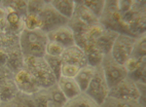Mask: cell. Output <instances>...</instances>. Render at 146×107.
Segmentation results:
<instances>
[{"instance_id": "1", "label": "cell", "mask_w": 146, "mask_h": 107, "mask_svg": "<svg viewBox=\"0 0 146 107\" xmlns=\"http://www.w3.org/2000/svg\"><path fill=\"white\" fill-rule=\"evenodd\" d=\"M49 39L42 29H23L20 34V46L23 56L42 58L46 54V46Z\"/></svg>"}, {"instance_id": "2", "label": "cell", "mask_w": 146, "mask_h": 107, "mask_svg": "<svg viewBox=\"0 0 146 107\" xmlns=\"http://www.w3.org/2000/svg\"><path fill=\"white\" fill-rule=\"evenodd\" d=\"M100 23L105 28L116 31L119 34L133 36L128 23L125 21L123 15L118 9V0H105L103 12L100 17Z\"/></svg>"}, {"instance_id": "3", "label": "cell", "mask_w": 146, "mask_h": 107, "mask_svg": "<svg viewBox=\"0 0 146 107\" xmlns=\"http://www.w3.org/2000/svg\"><path fill=\"white\" fill-rule=\"evenodd\" d=\"M23 67L32 75L41 89H47L55 85L58 81L44 56L42 58L25 56Z\"/></svg>"}, {"instance_id": "4", "label": "cell", "mask_w": 146, "mask_h": 107, "mask_svg": "<svg viewBox=\"0 0 146 107\" xmlns=\"http://www.w3.org/2000/svg\"><path fill=\"white\" fill-rule=\"evenodd\" d=\"M145 1L133 2V8L129 12L122 14L124 20L128 23L129 30L135 37L146 32V11Z\"/></svg>"}, {"instance_id": "5", "label": "cell", "mask_w": 146, "mask_h": 107, "mask_svg": "<svg viewBox=\"0 0 146 107\" xmlns=\"http://www.w3.org/2000/svg\"><path fill=\"white\" fill-rule=\"evenodd\" d=\"M100 66L110 89L128 76V72L125 66L119 63L110 53L105 54L103 56Z\"/></svg>"}, {"instance_id": "6", "label": "cell", "mask_w": 146, "mask_h": 107, "mask_svg": "<svg viewBox=\"0 0 146 107\" xmlns=\"http://www.w3.org/2000/svg\"><path fill=\"white\" fill-rule=\"evenodd\" d=\"M109 91L110 88L103 74L102 68L100 65L96 66L95 75L85 92L100 105L102 101L109 96Z\"/></svg>"}, {"instance_id": "7", "label": "cell", "mask_w": 146, "mask_h": 107, "mask_svg": "<svg viewBox=\"0 0 146 107\" xmlns=\"http://www.w3.org/2000/svg\"><path fill=\"white\" fill-rule=\"evenodd\" d=\"M135 38L136 37L131 35L119 34L115 39L110 54L119 63L124 64L127 59L131 56Z\"/></svg>"}, {"instance_id": "8", "label": "cell", "mask_w": 146, "mask_h": 107, "mask_svg": "<svg viewBox=\"0 0 146 107\" xmlns=\"http://www.w3.org/2000/svg\"><path fill=\"white\" fill-rule=\"evenodd\" d=\"M40 18H41L42 23V30L48 33L51 30L55 29V28L62 27V25H65L68 23V19L64 18L63 16L60 15L58 11L54 8L50 4V1H47L45 7L43 10L40 12L39 14Z\"/></svg>"}, {"instance_id": "9", "label": "cell", "mask_w": 146, "mask_h": 107, "mask_svg": "<svg viewBox=\"0 0 146 107\" xmlns=\"http://www.w3.org/2000/svg\"><path fill=\"white\" fill-rule=\"evenodd\" d=\"M19 89L15 82V73L7 65L0 67V94L2 101L8 100L19 94Z\"/></svg>"}, {"instance_id": "10", "label": "cell", "mask_w": 146, "mask_h": 107, "mask_svg": "<svg viewBox=\"0 0 146 107\" xmlns=\"http://www.w3.org/2000/svg\"><path fill=\"white\" fill-rule=\"evenodd\" d=\"M109 96L120 97L125 99H135L138 100L139 92L136 83L131 78L127 76L122 81H120L117 85L111 88L109 91Z\"/></svg>"}, {"instance_id": "11", "label": "cell", "mask_w": 146, "mask_h": 107, "mask_svg": "<svg viewBox=\"0 0 146 107\" xmlns=\"http://www.w3.org/2000/svg\"><path fill=\"white\" fill-rule=\"evenodd\" d=\"M15 82L19 92L27 96H33L41 88L28 71L23 67L15 73Z\"/></svg>"}, {"instance_id": "12", "label": "cell", "mask_w": 146, "mask_h": 107, "mask_svg": "<svg viewBox=\"0 0 146 107\" xmlns=\"http://www.w3.org/2000/svg\"><path fill=\"white\" fill-rule=\"evenodd\" d=\"M104 29L105 27L100 23L92 25L87 27L83 32L74 35L75 44L84 50L86 47L95 44Z\"/></svg>"}, {"instance_id": "13", "label": "cell", "mask_w": 146, "mask_h": 107, "mask_svg": "<svg viewBox=\"0 0 146 107\" xmlns=\"http://www.w3.org/2000/svg\"><path fill=\"white\" fill-rule=\"evenodd\" d=\"M60 58H62V62L73 64V65H76L80 68L88 65L86 53L83 49L77 46L76 44L65 48Z\"/></svg>"}, {"instance_id": "14", "label": "cell", "mask_w": 146, "mask_h": 107, "mask_svg": "<svg viewBox=\"0 0 146 107\" xmlns=\"http://www.w3.org/2000/svg\"><path fill=\"white\" fill-rule=\"evenodd\" d=\"M47 36L50 41L56 42L62 45L64 48L75 45V37L73 30L67 25H62L51 30L47 33Z\"/></svg>"}, {"instance_id": "15", "label": "cell", "mask_w": 146, "mask_h": 107, "mask_svg": "<svg viewBox=\"0 0 146 107\" xmlns=\"http://www.w3.org/2000/svg\"><path fill=\"white\" fill-rule=\"evenodd\" d=\"M6 51L7 56H8V60L7 64L10 69L16 73L17 71L22 69L23 67V61H25V56L23 54L22 49H21L20 43L10 46L8 48H3Z\"/></svg>"}, {"instance_id": "16", "label": "cell", "mask_w": 146, "mask_h": 107, "mask_svg": "<svg viewBox=\"0 0 146 107\" xmlns=\"http://www.w3.org/2000/svg\"><path fill=\"white\" fill-rule=\"evenodd\" d=\"M56 84L58 85L60 89L62 90V92L67 99H71L82 92L81 89H80L74 78H67L60 76L56 81Z\"/></svg>"}, {"instance_id": "17", "label": "cell", "mask_w": 146, "mask_h": 107, "mask_svg": "<svg viewBox=\"0 0 146 107\" xmlns=\"http://www.w3.org/2000/svg\"><path fill=\"white\" fill-rule=\"evenodd\" d=\"M118 35L119 33H117L116 31H113V30L105 28L95 44L104 54H108L111 52L112 46Z\"/></svg>"}, {"instance_id": "18", "label": "cell", "mask_w": 146, "mask_h": 107, "mask_svg": "<svg viewBox=\"0 0 146 107\" xmlns=\"http://www.w3.org/2000/svg\"><path fill=\"white\" fill-rule=\"evenodd\" d=\"M7 10L6 23L7 27L11 32L20 35L21 32L25 29V23H23V17L21 16L17 12L11 10L9 8H5Z\"/></svg>"}, {"instance_id": "19", "label": "cell", "mask_w": 146, "mask_h": 107, "mask_svg": "<svg viewBox=\"0 0 146 107\" xmlns=\"http://www.w3.org/2000/svg\"><path fill=\"white\" fill-rule=\"evenodd\" d=\"M96 72V67L92 65H86L81 67L77 73V75L75 76V81L77 82V84L80 87L82 92H85L88 88L89 84L91 83L92 79H93L94 75Z\"/></svg>"}, {"instance_id": "20", "label": "cell", "mask_w": 146, "mask_h": 107, "mask_svg": "<svg viewBox=\"0 0 146 107\" xmlns=\"http://www.w3.org/2000/svg\"><path fill=\"white\" fill-rule=\"evenodd\" d=\"M75 3H76V5H75V10L73 16L78 18L79 20H81L83 23H85L88 25H92L100 23V19L96 15H94L88 8H86L85 6L82 5L80 3V1H75Z\"/></svg>"}, {"instance_id": "21", "label": "cell", "mask_w": 146, "mask_h": 107, "mask_svg": "<svg viewBox=\"0 0 146 107\" xmlns=\"http://www.w3.org/2000/svg\"><path fill=\"white\" fill-rule=\"evenodd\" d=\"M50 4L60 15L68 20L74 14L75 5H76L74 0H51Z\"/></svg>"}, {"instance_id": "22", "label": "cell", "mask_w": 146, "mask_h": 107, "mask_svg": "<svg viewBox=\"0 0 146 107\" xmlns=\"http://www.w3.org/2000/svg\"><path fill=\"white\" fill-rule=\"evenodd\" d=\"M0 107H35L31 96L19 92L15 97L8 100H3L0 103Z\"/></svg>"}, {"instance_id": "23", "label": "cell", "mask_w": 146, "mask_h": 107, "mask_svg": "<svg viewBox=\"0 0 146 107\" xmlns=\"http://www.w3.org/2000/svg\"><path fill=\"white\" fill-rule=\"evenodd\" d=\"M100 107H144L138 102V100L135 99H125L120 97H115L108 96L102 103L100 104Z\"/></svg>"}, {"instance_id": "24", "label": "cell", "mask_w": 146, "mask_h": 107, "mask_svg": "<svg viewBox=\"0 0 146 107\" xmlns=\"http://www.w3.org/2000/svg\"><path fill=\"white\" fill-rule=\"evenodd\" d=\"M63 107H100V105L85 92H82L77 96L68 99Z\"/></svg>"}, {"instance_id": "25", "label": "cell", "mask_w": 146, "mask_h": 107, "mask_svg": "<svg viewBox=\"0 0 146 107\" xmlns=\"http://www.w3.org/2000/svg\"><path fill=\"white\" fill-rule=\"evenodd\" d=\"M84 52L86 53L89 65L95 66V67L98 65H100L104 54L96 46V44L90 45V46L86 47V48L84 49Z\"/></svg>"}, {"instance_id": "26", "label": "cell", "mask_w": 146, "mask_h": 107, "mask_svg": "<svg viewBox=\"0 0 146 107\" xmlns=\"http://www.w3.org/2000/svg\"><path fill=\"white\" fill-rule=\"evenodd\" d=\"M31 97L35 107H56L52 101L47 89H40Z\"/></svg>"}, {"instance_id": "27", "label": "cell", "mask_w": 146, "mask_h": 107, "mask_svg": "<svg viewBox=\"0 0 146 107\" xmlns=\"http://www.w3.org/2000/svg\"><path fill=\"white\" fill-rule=\"evenodd\" d=\"M47 91H48V94L51 97L52 101L55 103V105L56 107H63V105L68 100L56 83L55 85L47 88Z\"/></svg>"}, {"instance_id": "28", "label": "cell", "mask_w": 146, "mask_h": 107, "mask_svg": "<svg viewBox=\"0 0 146 107\" xmlns=\"http://www.w3.org/2000/svg\"><path fill=\"white\" fill-rule=\"evenodd\" d=\"M131 56L137 59L146 56V32L138 35L135 38L133 53H131Z\"/></svg>"}, {"instance_id": "29", "label": "cell", "mask_w": 146, "mask_h": 107, "mask_svg": "<svg viewBox=\"0 0 146 107\" xmlns=\"http://www.w3.org/2000/svg\"><path fill=\"white\" fill-rule=\"evenodd\" d=\"M23 23H25V28L28 30L42 29L43 27L39 14L27 13V16L23 18Z\"/></svg>"}, {"instance_id": "30", "label": "cell", "mask_w": 146, "mask_h": 107, "mask_svg": "<svg viewBox=\"0 0 146 107\" xmlns=\"http://www.w3.org/2000/svg\"><path fill=\"white\" fill-rule=\"evenodd\" d=\"M4 8H9L17 12L25 18L27 14V1H2Z\"/></svg>"}, {"instance_id": "31", "label": "cell", "mask_w": 146, "mask_h": 107, "mask_svg": "<svg viewBox=\"0 0 146 107\" xmlns=\"http://www.w3.org/2000/svg\"><path fill=\"white\" fill-rule=\"evenodd\" d=\"M79 1L82 5L88 8L94 15H96L100 19L103 12V8H104L105 0H98V1H82V0H79Z\"/></svg>"}, {"instance_id": "32", "label": "cell", "mask_w": 146, "mask_h": 107, "mask_svg": "<svg viewBox=\"0 0 146 107\" xmlns=\"http://www.w3.org/2000/svg\"><path fill=\"white\" fill-rule=\"evenodd\" d=\"M44 58L47 61V63L49 64L51 69L53 70L54 74L56 75V80H58L60 77V69H62V58L60 56H49V54H45Z\"/></svg>"}, {"instance_id": "33", "label": "cell", "mask_w": 146, "mask_h": 107, "mask_svg": "<svg viewBox=\"0 0 146 107\" xmlns=\"http://www.w3.org/2000/svg\"><path fill=\"white\" fill-rule=\"evenodd\" d=\"M64 49L65 48L62 45L49 40L46 46V54H49V56H62Z\"/></svg>"}, {"instance_id": "34", "label": "cell", "mask_w": 146, "mask_h": 107, "mask_svg": "<svg viewBox=\"0 0 146 107\" xmlns=\"http://www.w3.org/2000/svg\"><path fill=\"white\" fill-rule=\"evenodd\" d=\"M146 60L143 61L142 63L138 66L136 69L131 72V74H129L128 76L129 78H131L135 82H142L145 83V72H146Z\"/></svg>"}, {"instance_id": "35", "label": "cell", "mask_w": 146, "mask_h": 107, "mask_svg": "<svg viewBox=\"0 0 146 107\" xmlns=\"http://www.w3.org/2000/svg\"><path fill=\"white\" fill-rule=\"evenodd\" d=\"M80 67L73 64L65 63L62 62V69H60V76L67 78H75V76L77 75Z\"/></svg>"}, {"instance_id": "36", "label": "cell", "mask_w": 146, "mask_h": 107, "mask_svg": "<svg viewBox=\"0 0 146 107\" xmlns=\"http://www.w3.org/2000/svg\"><path fill=\"white\" fill-rule=\"evenodd\" d=\"M145 60H146V56H143V58H138V59L133 58V56H129L123 65L125 66V68H126L127 72H128V75H129V74H131V72H133V71Z\"/></svg>"}, {"instance_id": "37", "label": "cell", "mask_w": 146, "mask_h": 107, "mask_svg": "<svg viewBox=\"0 0 146 107\" xmlns=\"http://www.w3.org/2000/svg\"><path fill=\"white\" fill-rule=\"evenodd\" d=\"M47 1H27V13L40 14L43 10Z\"/></svg>"}, {"instance_id": "38", "label": "cell", "mask_w": 146, "mask_h": 107, "mask_svg": "<svg viewBox=\"0 0 146 107\" xmlns=\"http://www.w3.org/2000/svg\"><path fill=\"white\" fill-rule=\"evenodd\" d=\"M138 88V92H139V98H138V102L141 104L142 106L146 107L145 105V92H146V85L145 83L142 82H135Z\"/></svg>"}, {"instance_id": "39", "label": "cell", "mask_w": 146, "mask_h": 107, "mask_svg": "<svg viewBox=\"0 0 146 107\" xmlns=\"http://www.w3.org/2000/svg\"><path fill=\"white\" fill-rule=\"evenodd\" d=\"M7 60H8V56L6 51L3 48H0V67L6 65Z\"/></svg>"}, {"instance_id": "40", "label": "cell", "mask_w": 146, "mask_h": 107, "mask_svg": "<svg viewBox=\"0 0 146 107\" xmlns=\"http://www.w3.org/2000/svg\"><path fill=\"white\" fill-rule=\"evenodd\" d=\"M6 15L7 10L3 7V5H0V25H6Z\"/></svg>"}, {"instance_id": "41", "label": "cell", "mask_w": 146, "mask_h": 107, "mask_svg": "<svg viewBox=\"0 0 146 107\" xmlns=\"http://www.w3.org/2000/svg\"><path fill=\"white\" fill-rule=\"evenodd\" d=\"M1 101H2V98H1V94H0V103H1Z\"/></svg>"}, {"instance_id": "42", "label": "cell", "mask_w": 146, "mask_h": 107, "mask_svg": "<svg viewBox=\"0 0 146 107\" xmlns=\"http://www.w3.org/2000/svg\"><path fill=\"white\" fill-rule=\"evenodd\" d=\"M1 4H2V1H0V5H1Z\"/></svg>"}]
</instances>
